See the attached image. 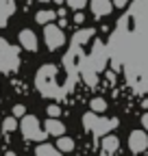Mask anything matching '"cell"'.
<instances>
[{
  "mask_svg": "<svg viewBox=\"0 0 148 156\" xmlns=\"http://www.w3.org/2000/svg\"><path fill=\"white\" fill-rule=\"evenodd\" d=\"M118 117H98L96 113H85L83 115V126L87 128V130H91L94 134H107L109 130H113V128H118Z\"/></svg>",
  "mask_w": 148,
  "mask_h": 156,
  "instance_id": "1",
  "label": "cell"
},
{
  "mask_svg": "<svg viewBox=\"0 0 148 156\" xmlns=\"http://www.w3.org/2000/svg\"><path fill=\"white\" fill-rule=\"evenodd\" d=\"M20 128H22L24 139H28V141H44L46 136H48V132H42L39 122H37V117H35V115H24Z\"/></svg>",
  "mask_w": 148,
  "mask_h": 156,
  "instance_id": "2",
  "label": "cell"
},
{
  "mask_svg": "<svg viewBox=\"0 0 148 156\" xmlns=\"http://www.w3.org/2000/svg\"><path fill=\"white\" fill-rule=\"evenodd\" d=\"M54 74H57V67L54 65H44L39 72H37V87L44 95H50L48 87H54Z\"/></svg>",
  "mask_w": 148,
  "mask_h": 156,
  "instance_id": "3",
  "label": "cell"
},
{
  "mask_svg": "<svg viewBox=\"0 0 148 156\" xmlns=\"http://www.w3.org/2000/svg\"><path fill=\"white\" fill-rule=\"evenodd\" d=\"M44 39H46V46H48L50 50H57V48H61V46L65 44L63 30H61L59 26H54V24H48V26L44 28Z\"/></svg>",
  "mask_w": 148,
  "mask_h": 156,
  "instance_id": "4",
  "label": "cell"
},
{
  "mask_svg": "<svg viewBox=\"0 0 148 156\" xmlns=\"http://www.w3.org/2000/svg\"><path fill=\"white\" fill-rule=\"evenodd\" d=\"M128 147H131V152H135V154L146 152V147H148V132L133 130L131 136H128Z\"/></svg>",
  "mask_w": 148,
  "mask_h": 156,
  "instance_id": "5",
  "label": "cell"
},
{
  "mask_svg": "<svg viewBox=\"0 0 148 156\" xmlns=\"http://www.w3.org/2000/svg\"><path fill=\"white\" fill-rule=\"evenodd\" d=\"M20 44L24 46V50H28V52H35V50H37V35H35L31 28H24V30H20Z\"/></svg>",
  "mask_w": 148,
  "mask_h": 156,
  "instance_id": "6",
  "label": "cell"
},
{
  "mask_svg": "<svg viewBox=\"0 0 148 156\" xmlns=\"http://www.w3.org/2000/svg\"><path fill=\"white\" fill-rule=\"evenodd\" d=\"M89 7H91V11H94V15L105 17V15L111 13V9H113V2H111V0H91Z\"/></svg>",
  "mask_w": 148,
  "mask_h": 156,
  "instance_id": "7",
  "label": "cell"
},
{
  "mask_svg": "<svg viewBox=\"0 0 148 156\" xmlns=\"http://www.w3.org/2000/svg\"><path fill=\"white\" fill-rule=\"evenodd\" d=\"M118 147H120V139H118L116 134H105L102 136V156L113 154Z\"/></svg>",
  "mask_w": 148,
  "mask_h": 156,
  "instance_id": "8",
  "label": "cell"
},
{
  "mask_svg": "<svg viewBox=\"0 0 148 156\" xmlns=\"http://www.w3.org/2000/svg\"><path fill=\"white\" fill-rule=\"evenodd\" d=\"M46 132H48V134H54V136H63L65 126H63L59 119H48V122H46Z\"/></svg>",
  "mask_w": 148,
  "mask_h": 156,
  "instance_id": "9",
  "label": "cell"
},
{
  "mask_svg": "<svg viewBox=\"0 0 148 156\" xmlns=\"http://www.w3.org/2000/svg\"><path fill=\"white\" fill-rule=\"evenodd\" d=\"M35 156H61V152L54 147V145H48V143H39L35 150Z\"/></svg>",
  "mask_w": 148,
  "mask_h": 156,
  "instance_id": "10",
  "label": "cell"
},
{
  "mask_svg": "<svg viewBox=\"0 0 148 156\" xmlns=\"http://www.w3.org/2000/svg\"><path fill=\"white\" fill-rule=\"evenodd\" d=\"M57 150L59 152H72L74 150V139H70V136H59L57 139Z\"/></svg>",
  "mask_w": 148,
  "mask_h": 156,
  "instance_id": "11",
  "label": "cell"
},
{
  "mask_svg": "<svg viewBox=\"0 0 148 156\" xmlns=\"http://www.w3.org/2000/svg\"><path fill=\"white\" fill-rule=\"evenodd\" d=\"M35 20H37V24H44V26H48L52 20H54V11H39L35 15Z\"/></svg>",
  "mask_w": 148,
  "mask_h": 156,
  "instance_id": "12",
  "label": "cell"
},
{
  "mask_svg": "<svg viewBox=\"0 0 148 156\" xmlns=\"http://www.w3.org/2000/svg\"><path fill=\"white\" fill-rule=\"evenodd\" d=\"M57 5H61V2H68V7L70 9H74V11H81L85 5H87V0H54Z\"/></svg>",
  "mask_w": 148,
  "mask_h": 156,
  "instance_id": "13",
  "label": "cell"
},
{
  "mask_svg": "<svg viewBox=\"0 0 148 156\" xmlns=\"http://www.w3.org/2000/svg\"><path fill=\"white\" fill-rule=\"evenodd\" d=\"M89 106H91V113H102L107 108V102L102 100V98H94V100L89 102Z\"/></svg>",
  "mask_w": 148,
  "mask_h": 156,
  "instance_id": "14",
  "label": "cell"
},
{
  "mask_svg": "<svg viewBox=\"0 0 148 156\" xmlns=\"http://www.w3.org/2000/svg\"><path fill=\"white\" fill-rule=\"evenodd\" d=\"M17 128V119H15V117H7V119L2 122V130L5 132H13Z\"/></svg>",
  "mask_w": 148,
  "mask_h": 156,
  "instance_id": "15",
  "label": "cell"
},
{
  "mask_svg": "<svg viewBox=\"0 0 148 156\" xmlns=\"http://www.w3.org/2000/svg\"><path fill=\"white\" fill-rule=\"evenodd\" d=\"M79 37H74V44H85L87 39H89V35H94V30H81V33H76Z\"/></svg>",
  "mask_w": 148,
  "mask_h": 156,
  "instance_id": "16",
  "label": "cell"
},
{
  "mask_svg": "<svg viewBox=\"0 0 148 156\" xmlns=\"http://www.w3.org/2000/svg\"><path fill=\"white\" fill-rule=\"evenodd\" d=\"M48 115H50V119H57V117L61 115V108H59L57 104H50V106H48Z\"/></svg>",
  "mask_w": 148,
  "mask_h": 156,
  "instance_id": "17",
  "label": "cell"
},
{
  "mask_svg": "<svg viewBox=\"0 0 148 156\" xmlns=\"http://www.w3.org/2000/svg\"><path fill=\"white\" fill-rule=\"evenodd\" d=\"M24 115H26L24 104H15V106H13V117H24Z\"/></svg>",
  "mask_w": 148,
  "mask_h": 156,
  "instance_id": "18",
  "label": "cell"
},
{
  "mask_svg": "<svg viewBox=\"0 0 148 156\" xmlns=\"http://www.w3.org/2000/svg\"><path fill=\"white\" fill-rule=\"evenodd\" d=\"M126 2H128V0H113V7L122 9V7H126Z\"/></svg>",
  "mask_w": 148,
  "mask_h": 156,
  "instance_id": "19",
  "label": "cell"
},
{
  "mask_svg": "<svg viewBox=\"0 0 148 156\" xmlns=\"http://www.w3.org/2000/svg\"><path fill=\"white\" fill-rule=\"evenodd\" d=\"M142 124H144V128H146V132H148V113L142 117Z\"/></svg>",
  "mask_w": 148,
  "mask_h": 156,
  "instance_id": "20",
  "label": "cell"
},
{
  "mask_svg": "<svg viewBox=\"0 0 148 156\" xmlns=\"http://www.w3.org/2000/svg\"><path fill=\"white\" fill-rule=\"evenodd\" d=\"M83 20H85V15H83V13H76V22H79V24L83 22Z\"/></svg>",
  "mask_w": 148,
  "mask_h": 156,
  "instance_id": "21",
  "label": "cell"
},
{
  "mask_svg": "<svg viewBox=\"0 0 148 156\" xmlns=\"http://www.w3.org/2000/svg\"><path fill=\"white\" fill-rule=\"evenodd\" d=\"M7 156H15V152H7Z\"/></svg>",
  "mask_w": 148,
  "mask_h": 156,
  "instance_id": "22",
  "label": "cell"
},
{
  "mask_svg": "<svg viewBox=\"0 0 148 156\" xmlns=\"http://www.w3.org/2000/svg\"><path fill=\"white\" fill-rule=\"evenodd\" d=\"M39 2H50V0H39Z\"/></svg>",
  "mask_w": 148,
  "mask_h": 156,
  "instance_id": "23",
  "label": "cell"
}]
</instances>
